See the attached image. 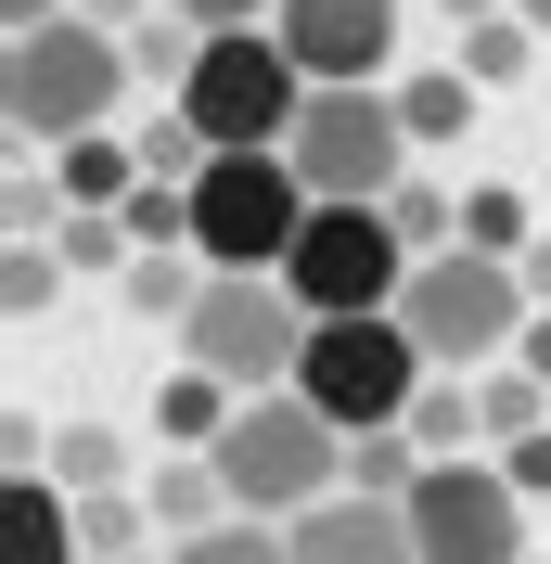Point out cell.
Segmentation results:
<instances>
[{"instance_id":"23","label":"cell","mask_w":551,"mask_h":564,"mask_svg":"<svg viewBox=\"0 0 551 564\" xmlns=\"http://www.w3.org/2000/svg\"><path fill=\"white\" fill-rule=\"evenodd\" d=\"M52 257H65V270H90V282H129V270H141L129 218H65V245H52Z\"/></svg>"},{"instance_id":"3","label":"cell","mask_w":551,"mask_h":564,"mask_svg":"<svg viewBox=\"0 0 551 564\" xmlns=\"http://www.w3.org/2000/svg\"><path fill=\"white\" fill-rule=\"evenodd\" d=\"M116 104H129V39H104L90 13L13 39V65H0V116H13V141H90Z\"/></svg>"},{"instance_id":"16","label":"cell","mask_w":551,"mask_h":564,"mask_svg":"<svg viewBox=\"0 0 551 564\" xmlns=\"http://www.w3.org/2000/svg\"><path fill=\"white\" fill-rule=\"evenodd\" d=\"M551 386H539V372H526V359H500V372H475V436H487V449H526V436H551Z\"/></svg>"},{"instance_id":"19","label":"cell","mask_w":551,"mask_h":564,"mask_svg":"<svg viewBox=\"0 0 551 564\" xmlns=\"http://www.w3.org/2000/svg\"><path fill=\"white\" fill-rule=\"evenodd\" d=\"M398 129H411V141H462V129H475V77H462V65L398 77Z\"/></svg>"},{"instance_id":"5","label":"cell","mask_w":551,"mask_h":564,"mask_svg":"<svg viewBox=\"0 0 551 564\" xmlns=\"http://www.w3.org/2000/svg\"><path fill=\"white\" fill-rule=\"evenodd\" d=\"M295 180L309 206H398L411 193V129H398V90H309L295 116Z\"/></svg>"},{"instance_id":"20","label":"cell","mask_w":551,"mask_h":564,"mask_svg":"<svg viewBox=\"0 0 551 564\" xmlns=\"http://www.w3.org/2000/svg\"><path fill=\"white\" fill-rule=\"evenodd\" d=\"M398 436H411L423 462H475V386H449V372H436V386L411 398V423H398Z\"/></svg>"},{"instance_id":"17","label":"cell","mask_w":551,"mask_h":564,"mask_svg":"<svg viewBox=\"0 0 551 564\" xmlns=\"http://www.w3.org/2000/svg\"><path fill=\"white\" fill-rule=\"evenodd\" d=\"M52 488L65 500H116L129 488V436H116V423H65V436H52Z\"/></svg>"},{"instance_id":"26","label":"cell","mask_w":551,"mask_h":564,"mask_svg":"<svg viewBox=\"0 0 551 564\" xmlns=\"http://www.w3.org/2000/svg\"><path fill=\"white\" fill-rule=\"evenodd\" d=\"M52 282H65V257H52V245H13V257H0V308L39 321V308H52Z\"/></svg>"},{"instance_id":"12","label":"cell","mask_w":551,"mask_h":564,"mask_svg":"<svg viewBox=\"0 0 551 564\" xmlns=\"http://www.w3.org/2000/svg\"><path fill=\"white\" fill-rule=\"evenodd\" d=\"M295 564H423L411 552V513L398 500H321L295 527Z\"/></svg>"},{"instance_id":"25","label":"cell","mask_w":551,"mask_h":564,"mask_svg":"<svg viewBox=\"0 0 551 564\" xmlns=\"http://www.w3.org/2000/svg\"><path fill=\"white\" fill-rule=\"evenodd\" d=\"M0 218H13V245H52V231H65V180H39V167H13V206H0Z\"/></svg>"},{"instance_id":"7","label":"cell","mask_w":551,"mask_h":564,"mask_svg":"<svg viewBox=\"0 0 551 564\" xmlns=\"http://www.w3.org/2000/svg\"><path fill=\"white\" fill-rule=\"evenodd\" d=\"M309 180H295V154H218L206 180H193V257L206 270H282V257L309 245Z\"/></svg>"},{"instance_id":"33","label":"cell","mask_w":551,"mask_h":564,"mask_svg":"<svg viewBox=\"0 0 551 564\" xmlns=\"http://www.w3.org/2000/svg\"><path fill=\"white\" fill-rule=\"evenodd\" d=\"M526 564H539V552H526Z\"/></svg>"},{"instance_id":"2","label":"cell","mask_w":551,"mask_h":564,"mask_svg":"<svg viewBox=\"0 0 551 564\" xmlns=\"http://www.w3.org/2000/svg\"><path fill=\"white\" fill-rule=\"evenodd\" d=\"M309 334L321 321L295 308L282 270H218L206 308L180 321V372H206V386H231V398H282L295 372H309Z\"/></svg>"},{"instance_id":"10","label":"cell","mask_w":551,"mask_h":564,"mask_svg":"<svg viewBox=\"0 0 551 564\" xmlns=\"http://www.w3.org/2000/svg\"><path fill=\"white\" fill-rule=\"evenodd\" d=\"M411 552L423 564H526V488L500 475V462H423Z\"/></svg>"},{"instance_id":"28","label":"cell","mask_w":551,"mask_h":564,"mask_svg":"<svg viewBox=\"0 0 551 564\" xmlns=\"http://www.w3.org/2000/svg\"><path fill=\"white\" fill-rule=\"evenodd\" d=\"M500 475H514L526 500H551V436H526V449H500Z\"/></svg>"},{"instance_id":"11","label":"cell","mask_w":551,"mask_h":564,"mask_svg":"<svg viewBox=\"0 0 551 564\" xmlns=\"http://www.w3.org/2000/svg\"><path fill=\"white\" fill-rule=\"evenodd\" d=\"M270 39L295 52L309 90H385V52H398V0H282Z\"/></svg>"},{"instance_id":"6","label":"cell","mask_w":551,"mask_h":564,"mask_svg":"<svg viewBox=\"0 0 551 564\" xmlns=\"http://www.w3.org/2000/svg\"><path fill=\"white\" fill-rule=\"evenodd\" d=\"M423 386H436V372H423L411 321H321V334H309V372H295V398H309L334 436H398Z\"/></svg>"},{"instance_id":"4","label":"cell","mask_w":551,"mask_h":564,"mask_svg":"<svg viewBox=\"0 0 551 564\" xmlns=\"http://www.w3.org/2000/svg\"><path fill=\"white\" fill-rule=\"evenodd\" d=\"M398 321H411L423 372H449V386H475V372H500V359L526 347V282L500 270V257H423L411 295H398Z\"/></svg>"},{"instance_id":"14","label":"cell","mask_w":551,"mask_h":564,"mask_svg":"<svg viewBox=\"0 0 551 564\" xmlns=\"http://www.w3.org/2000/svg\"><path fill=\"white\" fill-rule=\"evenodd\" d=\"M141 500H154V539H206V527H231V488H218V462L206 449H168L154 475H141Z\"/></svg>"},{"instance_id":"13","label":"cell","mask_w":551,"mask_h":564,"mask_svg":"<svg viewBox=\"0 0 551 564\" xmlns=\"http://www.w3.org/2000/svg\"><path fill=\"white\" fill-rule=\"evenodd\" d=\"M0 564H90L77 500L52 488V475H13V488H0Z\"/></svg>"},{"instance_id":"18","label":"cell","mask_w":551,"mask_h":564,"mask_svg":"<svg viewBox=\"0 0 551 564\" xmlns=\"http://www.w3.org/2000/svg\"><path fill=\"white\" fill-rule=\"evenodd\" d=\"M526 245H539L526 193H514V180H475V193H462V257H500V270H514Z\"/></svg>"},{"instance_id":"15","label":"cell","mask_w":551,"mask_h":564,"mask_svg":"<svg viewBox=\"0 0 551 564\" xmlns=\"http://www.w3.org/2000/svg\"><path fill=\"white\" fill-rule=\"evenodd\" d=\"M231 411H244V398L206 386V372H154V436H168V449H218Z\"/></svg>"},{"instance_id":"21","label":"cell","mask_w":551,"mask_h":564,"mask_svg":"<svg viewBox=\"0 0 551 564\" xmlns=\"http://www.w3.org/2000/svg\"><path fill=\"white\" fill-rule=\"evenodd\" d=\"M411 488H423L411 436H346V500H398V513H411Z\"/></svg>"},{"instance_id":"22","label":"cell","mask_w":551,"mask_h":564,"mask_svg":"<svg viewBox=\"0 0 551 564\" xmlns=\"http://www.w3.org/2000/svg\"><path fill=\"white\" fill-rule=\"evenodd\" d=\"M168 564H295V527H257V513H231V527H206V539H180Z\"/></svg>"},{"instance_id":"24","label":"cell","mask_w":551,"mask_h":564,"mask_svg":"<svg viewBox=\"0 0 551 564\" xmlns=\"http://www.w3.org/2000/svg\"><path fill=\"white\" fill-rule=\"evenodd\" d=\"M526 52H539V39H526V13H500V26H475V39H462V77H475V90H514V77H526Z\"/></svg>"},{"instance_id":"32","label":"cell","mask_w":551,"mask_h":564,"mask_svg":"<svg viewBox=\"0 0 551 564\" xmlns=\"http://www.w3.org/2000/svg\"><path fill=\"white\" fill-rule=\"evenodd\" d=\"M514 13H526V39H551V0H514Z\"/></svg>"},{"instance_id":"9","label":"cell","mask_w":551,"mask_h":564,"mask_svg":"<svg viewBox=\"0 0 551 564\" xmlns=\"http://www.w3.org/2000/svg\"><path fill=\"white\" fill-rule=\"evenodd\" d=\"M411 270H423V257L398 245V218H385V206H321L309 245L282 257V282H295V308H309V321H398Z\"/></svg>"},{"instance_id":"1","label":"cell","mask_w":551,"mask_h":564,"mask_svg":"<svg viewBox=\"0 0 551 564\" xmlns=\"http://www.w3.org/2000/svg\"><path fill=\"white\" fill-rule=\"evenodd\" d=\"M218 488H231V513H257V527H309L321 500H346V436L309 411V398H244L231 436H218Z\"/></svg>"},{"instance_id":"30","label":"cell","mask_w":551,"mask_h":564,"mask_svg":"<svg viewBox=\"0 0 551 564\" xmlns=\"http://www.w3.org/2000/svg\"><path fill=\"white\" fill-rule=\"evenodd\" d=\"M514 282H526V308H551V231H539V245L514 257Z\"/></svg>"},{"instance_id":"8","label":"cell","mask_w":551,"mask_h":564,"mask_svg":"<svg viewBox=\"0 0 551 564\" xmlns=\"http://www.w3.org/2000/svg\"><path fill=\"white\" fill-rule=\"evenodd\" d=\"M180 116L206 129V154H282L295 116H309V77H295V52H282L270 26H244V39H206Z\"/></svg>"},{"instance_id":"27","label":"cell","mask_w":551,"mask_h":564,"mask_svg":"<svg viewBox=\"0 0 551 564\" xmlns=\"http://www.w3.org/2000/svg\"><path fill=\"white\" fill-rule=\"evenodd\" d=\"M180 26H206V39H244V26H270L282 0H168Z\"/></svg>"},{"instance_id":"29","label":"cell","mask_w":551,"mask_h":564,"mask_svg":"<svg viewBox=\"0 0 551 564\" xmlns=\"http://www.w3.org/2000/svg\"><path fill=\"white\" fill-rule=\"evenodd\" d=\"M65 13H77V0H0V26H13V39H39V26H65Z\"/></svg>"},{"instance_id":"31","label":"cell","mask_w":551,"mask_h":564,"mask_svg":"<svg viewBox=\"0 0 551 564\" xmlns=\"http://www.w3.org/2000/svg\"><path fill=\"white\" fill-rule=\"evenodd\" d=\"M436 13H449L462 39H475V26H500V0H436Z\"/></svg>"}]
</instances>
